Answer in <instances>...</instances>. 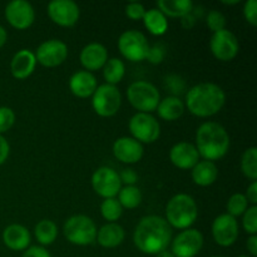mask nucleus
I'll use <instances>...</instances> for the list:
<instances>
[{
    "label": "nucleus",
    "mask_w": 257,
    "mask_h": 257,
    "mask_svg": "<svg viewBox=\"0 0 257 257\" xmlns=\"http://www.w3.org/2000/svg\"><path fill=\"white\" fill-rule=\"evenodd\" d=\"M173 238L172 227L165 217L157 215L145 216L137 223L133 232V243L147 255H157L166 251Z\"/></svg>",
    "instance_id": "f257e3e1"
},
{
    "label": "nucleus",
    "mask_w": 257,
    "mask_h": 257,
    "mask_svg": "<svg viewBox=\"0 0 257 257\" xmlns=\"http://www.w3.org/2000/svg\"><path fill=\"white\" fill-rule=\"evenodd\" d=\"M225 103V90L211 82L198 83L191 87L185 98V107L191 114L198 118H208L217 114Z\"/></svg>",
    "instance_id": "f03ea898"
},
{
    "label": "nucleus",
    "mask_w": 257,
    "mask_h": 257,
    "mask_svg": "<svg viewBox=\"0 0 257 257\" xmlns=\"http://www.w3.org/2000/svg\"><path fill=\"white\" fill-rule=\"evenodd\" d=\"M230 135L222 124L217 122L202 123L196 131V148L200 157L205 161L221 160L230 150Z\"/></svg>",
    "instance_id": "7ed1b4c3"
},
{
    "label": "nucleus",
    "mask_w": 257,
    "mask_h": 257,
    "mask_svg": "<svg viewBox=\"0 0 257 257\" xmlns=\"http://www.w3.org/2000/svg\"><path fill=\"white\" fill-rule=\"evenodd\" d=\"M166 217L168 225L177 230H187L198 217V207L195 198L187 193H177L166 205Z\"/></svg>",
    "instance_id": "20e7f679"
},
{
    "label": "nucleus",
    "mask_w": 257,
    "mask_h": 257,
    "mask_svg": "<svg viewBox=\"0 0 257 257\" xmlns=\"http://www.w3.org/2000/svg\"><path fill=\"white\" fill-rule=\"evenodd\" d=\"M97 225L85 215L70 216L63 225V235L70 243L77 246L92 245L97 238Z\"/></svg>",
    "instance_id": "39448f33"
},
{
    "label": "nucleus",
    "mask_w": 257,
    "mask_h": 257,
    "mask_svg": "<svg viewBox=\"0 0 257 257\" xmlns=\"http://www.w3.org/2000/svg\"><path fill=\"white\" fill-rule=\"evenodd\" d=\"M127 99L140 113H152L157 109L161 94L157 87L147 80H136L127 89Z\"/></svg>",
    "instance_id": "423d86ee"
},
{
    "label": "nucleus",
    "mask_w": 257,
    "mask_h": 257,
    "mask_svg": "<svg viewBox=\"0 0 257 257\" xmlns=\"http://www.w3.org/2000/svg\"><path fill=\"white\" fill-rule=\"evenodd\" d=\"M122 105V94L117 85L104 84L98 85L92 95L93 110L99 117L109 118L117 114Z\"/></svg>",
    "instance_id": "0eeeda50"
},
{
    "label": "nucleus",
    "mask_w": 257,
    "mask_h": 257,
    "mask_svg": "<svg viewBox=\"0 0 257 257\" xmlns=\"http://www.w3.org/2000/svg\"><path fill=\"white\" fill-rule=\"evenodd\" d=\"M132 138L138 141L142 145H151L155 143L161 136V124L155 115L150 113L137 112L131 117L128 122Z\"/></svg>",
    "instance_id": "6e6552de"
},
{
    "label": "nucleus",
    "mask_w": 257,
    "mask_h": 257,
    "mask_svg": "<svg viewBox=\"0 0 257 257\" xmlns=\"http://www.w3.org/2000/svg\"><path fill=\"white\" fill-rule=\"evenodd\" d=\"M150 43L147 38L140 30H125L119 35L118 39V50L123 58L133 63L146 60Z\"/></svg>",
    "instance_id": "1a4fd4ad"
},
{
    "label": "nucleus",
    "mask_w": 257,
    "mask_h": 257,
    "mask_svg": "<svg viewBox=\"0 0 257 257\" xmlns=\"http://www.w3.org/2000/svg\"><path fill=\"white\" fill-rule=\"evenodd\" d=\"M203 241V235L200 230H182L171 241V252L175 257H195L202 250Z\"/></svg>",
    "instance_id": "9d476101"
},
{
    "label": "nucleus",
    "mask_w": 257,
    "mask_h": 257,
    "mask_svg": "<svg viewBox=\"0 0 257 257\" xmlns=\"http://www.w3.org/2000/svg\"><path fill=\"white\" fill-rule=\"evenodd\" d=\"M210 50L220 62H231L240 52V42L231 30L223 29L212 34L210 39Z\"/></svg>",
    "instance_id": "9b49d317"
},
{
    "label": "nucleus",
    "mask_w": 257,
    "mask_h": 257,
    "mask_svg": "<svg viewBox=\"0 0 257 257\" xmlns=\"http://www.w3.org/2000/svg\"><path fill=\"white\" fill-rule=\"evenodd\" d=\"M90 181H92L93 191L103 200L117 197L118 192L122 188L119 173L107 166H103V167L95 170Z\"/></svg>",
    "instance_id": "f8f14e48"
},
{
    "label": "nucleus",
    "mask_w": 257,
    "mask_h": 257,
    "mask_svg": "<svg viewBox=\"0 0 257 257\" xmlns=\"http://www.w3.org/2000/svg\"><path fill=\"white\" fill-rule=\"evenodd\" d=\"M213 241L221 247H230L237 241L240 235V227H238L237 218L232 217L228 213L218 215L213 220L211 226Z\"/></svg>",
    "instance_id": "ddd939ff"
},
{
    "label": "nucleus",
    "mask_w": 257,
    "mask_h": 257,
    "mask_svg": "<svg viewBox=\"0 0 257 257\" xmlns=\"http://www.w3.org/2000/svg\"><path fill=\"white\" fill-rule=\"evenodd\" d=\"M47 13L54 24L63 28L74 27L80 18L79 5L73 0H52Z\"/></svg>",
    "instance_id": "4468645a"
},
{
    "label": "nucleus",
    "mask_w": 257,
    "mask_h": 257,
    "mask_svg": "<svg viewBox=\"0 0 257 257\" xmlns=\"http://www.w3.org/2000/svg\"><path fill=\"white\" fill-rule=\"evenodd\" d=\"M37 63L45 68H55L67 60L68 45L60 39H49L43 42L34 52Z\"/></svg>",
    "instance_id": "2eb2a0df"
},
{
    "label": "nucleus",
    "mask_w": 257,
    "mask_h": 257,
    "mask_svg": "<svg viewBox=\"0 0 257 257\" xmlns=\"http://www.w3.org/2000/svg\"><path fill=\"white\" fill-rule=\"evenodd\" d=\"M7 22L18 30H25L34 24L35 10L27 0H13L5 7Z\"/></svg>",
    "instance_id": "dca6fc26"
},
{
    "label": "nucleus",
    "mask_w": 257,
    "mask_h": 257,
    "mask_svg": "<svg viewBox=\"0 0 257 257\" xmlns=\"http://www.w3.org/2000/svg\"><path fill=\"white\" fill-rule=\"evenodd\" d=\"M113 155L125 165H135L138 163L143 157L145 148L142 143L136 141L132 137H119L113 143Z\"/></svg>",
    "instance_id": "f3484780"
},
{
    "label": "nucleus",
    "mask_w": 257,
    "mask_h": 257,
    "mask_svg": "<svg viewBox=\"0 0 257 257\" xmlns=\"http://www.w3.org/2000/svg\"><path fill=\"white\" fill-rule=\"evenodd\" d=\"M200 155L193 143L178 142L170 150V161L175 167L183 171H191L198 162Z\"/></svg>",
    "instance_id": "a211bd4d"
},
{
    "label": "nucleus",
    "mask_w": 257,
    "mask_h": 257,
    "mask_svg": "<svg viewBox=\"0 0 257 257\" xmlns=\"http://www.w3.org/2000/svg\"><path fill=\"white\" fill-rule=\"evenodd\" d=\"M79 60L87 72L93 73L100 70L108 60V49L102 43H89L80 50Z\"/></svg>",
    "instance_id": "6ab92c4d"
},
{
    "label": "nucleus",
    "mask_w": 257,
    "mask_h": 257,
    "mask_svg": "<svg viewBox=\"0 0 257 257\" xmlns=\"http://www.w3.org/2000/svg\"><path fill=\"white\" fill-rule=\"evenodd\" d=\"M37 67V58L33 50L20 49L13 55L10 62V72L15 79H27L34 73Z\"/></svg>",
    "instance_id": "aec40b11"
},
{
    "label": "nucleus",
    "mask_w": 257,
    "mask_h": 257,
    "mask_svg": "<svg viewBox=\"0 0 257 257\" xmlns=\"http://www.w3.org/2000/svg\"><path fill=\"white\" fill-rule=\"evenodd\" d=\"M3 242L13 251H25L32 242V235L25 226L12 223L3 231Z\"/></svg>",
    "instance_id": "412c9836"
},
{
    "label": "nucleus",
    "mask_w": 257,
    "mask_h": 257,
    "mask_svg": "<svg viewBox=\"0 0 257 257\" xmlns=\"http://www.w3.org/2000/svg\"><path fill=\"white\" fill-rule=\"evenodd\" d=\"M97 87V78L93 73L87 72V70H78L69 79L70 92L78 98L92 97Z\"/></svg>",
    "instance_id": "4be33fe9"
},
{
    "label": "nucleus",
    "mask_w": 257,
    "mask_h": 257,
    "mask_svg": "<svg viewBox=\"0 0 257 257\" xmlns=\"http://www.w3.org/2000/svg\"><path fill=\"white\" fill-rule=\"evenodd\" d=\"M124 228L117 222H107L97 231V241L102 247L114 248L122 245L124 241Z\"/></svg>",
    "instance_id": "5701e85b"
},
{
    "label": "nucleus",
    "mask_w": 257,
    "mask_h": 257,
    "mask_svg": "<svg viewBox=\"0 0 257 257\" xmlns=\"http://www.w3.org/2000/svg\"><path fill=\"white\" fill-rule=\"evenodd\" d=\"M185 110V102L180 97H177V95H168V97L160 100L156 112H157L158 117L161 119L167 120V122H173V120H177L178 118L182 117Z\"/></svg>",
    "instance_id": "b1692460"
},
{
    "label": "nucleus",
    "mask_w": 257,
    "mask_h": 257,
    "mask_svg": "<svg viewBox=\"0 0 257 257\" xmlns=\"http://www.w3.org/2000/svg\"><path fill=\"white\" fill-rule=\"evenodd\" d=\"M191 177L195 185L208 187L217 181L218 168L215 162L202 160L191 170Z\"/></svg>",
    "instance_id": "393cba45"
},
{
    "label": "nucleus",
    "mask_w": 257,
    "mask_h": 257,
    "mask_svg": "<svg viewBox=\"0 0 257 257\" xmlns=\"http://www.w3.org/2000/svg\"><path fill=\"white\" fill-rule=\"evenodd\" d=\"M157 9L166 18H182L193 12V3L191 0H158Z\"/></svg>",
    "instance_id": "a878e982"
},
{
    "label": "nucleus",
    "mask_w": 257,
    "mask_h": 257,
    "mask_svg": "<svg viewBox=\"0 0 257 257\" xmlns=\"http://www.w3.org/2000/svg\"><path fill=\"white\" fill-rule=\"evenodd\" d=\"M146 29L156 37H162L168 30V20L157 8L146 10V14L142 19Z\"/></svg>",
    "instance_id": "bb28decb"
},
{
    "label": "nucleus",
    "mask_w": 257,
    "mask_h": 257,
    "mask_svg": "<svg viewBox=\"0 0 257 257\" xmlns=\"http://www.w3.org/2000/svg\"><path fill=\"white\" fill-rule=\"evenodd\" d=\"M58 233H59V230H58L57 223L48 218L40 220L34 227L35 238L39 242V246H43V247L54 243L58 237Z\"/></svg>",
    "instance_id": "cd10ccee"
},
{
    "label": "nucleus",
    "mask_w": 257,
    "mask_h": 257,
    "mask_svg": "<svg viewBox=\"0 0 257 257\" xmlns=\"http://www.w3.org/2000/svg\"><path fill=\"white\" fill-rule=\"evenodd\" d=\"M103 78L105 83L110 85H117L124 78L125 65L123 60L119 58H108L107 63L102 68Z\"/></svg>",
    "instance_id": "c85d7f7f"
},
{
    "label": "nucleus",
    "mask_w": 257,
    "mask_h": 257,
    "mask_svg": "<svg viewBox=\"0 0 257 257\" xmlns=\"http://www.w3.org/2000/svg\"><path fill=\"white\" fill-rule=\"evenodd\" d=\"M115 198H117L118 202L120 203L123 210H124V208H127V210H133V208H137L138 206L142 203L143 196L137 186H123Z\"/></svg>",
    "instance_id": "c756f323"
},
{
    "label": "nucleus",
    "mask_w": 257,
    "mask_h": 257,
    "mask_svg": "<svg viewBox=\"0 0 257 257\" xmlns=\"http://www.w3.org/2000/svg\"><path fill=\"white\" fill-rule=\"evenodd\" d=\"M241 172L251 181L257 180V148L248 147L241 156Z\"/></svg>",
    "instance_id": "7c9ffc66"
},
{
    "label": "nucleus",
    "mask_w": 257,
    "mask_h": 257,
    "mask_svg": "<svg viewBox=\"0 0 257 257\" xmlns=\"http://www.w3.org/2000/svg\"><path fill=\"white\" fill-rule=\"evenodd\" d=\"M123 207L117 198H105L100 203V215L107 222H117L122 217Z\"/></svg>",
    "instance_id": "2f4dec72"
},
{
    "label": "nucleus",
    "mask_w": 257,
    "mask_h": 257,
    "mask_svg": "<svg viewBox=\"0 0 257 257\" xmlns=\"http://www.w3.org/2000/svg\"><path fill=\"white\" fill-rule=\"evenodd\" d=\"M248 208V202L245 197V193H233L230 198H228L227 203H226V210L230 216L237 218L245 213V211Z\"/></svg>",
    "instance_id": "473e14b6"
},
{
    "label": "nucleus",
    "mask_w": 257,
    "mask_h": 257,
    "mask_svg": "<svg viewBox=\"0 0 257 257\" xmlns=\"http://www.w3.org/2000/svg\"><path fill=\"white\" fill-rule=\"evenodd\" d=\"M206 24L208 29L213 33L221 32L226 29V17L220 12V10H210L206 17Z\"/></svg>",
    "instance_id": "72a5a7b5"
},
{
    "label": "nucleus",
    "mask_w": 257,
    "mask_h": 257,
    "mask_svg": "<svg viewBox=\"0 0 257 257\" xmlns=\"http://www.w3.org/2000/svg\"><path fill=\"white\" fill-rule=\"evenodd\" d=\"M242 227L250 236L257 235V206H248L242 215Z\"/></svg>",
    "instance_id": "f704fd0d"
},
{
    "label": "nucleus",
    "mask_w": 257,
    "mask_h": 257,
    "mask_svg": "<svg viewBox=\"0 0 257 257\" xmlns=\"http://www.w3.org/2000/svg\"><path fill=\"white\" fill-rule=\"evenodd\" d=\"M15 119L17 117L12 108L0 107V135L8 132L14 125Z\"/></svg>",
    "instance_id": "c9c22d12"
},
{
    "label": "nucleus",
    "mask_w": 257,
    "mask_h": 257,
    "mask_svg": "<svg viewBox=\"0 0 257 257\" xmlns=\"http://www.w3.org/2000/svg\"><path fill=\"white\" fill-rule=\"evenodd\" d=\"M124 12L127 18H130L131 20H135V22H138V20H142L143 17H145L146 8L142 3L132 2L125 5Z\"/></svg>",
    "instance_id": "e433bc0d"
},
{
    "label": "nucleus",
    "mask_w": 257,
    "mask_h": 257,
    "mask_svg": "<svg viewBox=\"0 0 257 257\" xmlns=\"http://www.w3.org/2000/svg\"><path fill=\"white\" fill-rule=\"evenodd\" d=\"M243 18L252 27L257 25V0H247L243 4Z\"/></svg>",
    "instance_id": "4c0bfd02"
},
{
    "label": "nucleus",
    "mask_w": 257,
    "mask_h": 257,
    "mask_svg": "<svg viewBox=\"0 0 257 257\" xmlns=\"http://www.w3.org/2000/svg\"><path fill=\"white\" fill-rule=\"evenodd\" d=\"M163 59H165V49L161 45L150 47L147 57H146L147 62H150L151 64H160V63H162Z\"/></svg>",
    "instance_id": "58836bf2"
},
{
    "label": "nucleus",
    "mask_w": 257,
    "mask_h": 257,
    "mask_svg": "<svg viewBox=\"0 0 257 257\" xmlns=\"http://www.w3.org/2000/svg\"><path fill=\"white\" fill-rule=\"evenodd\" d=\"M120 182L124 183V186H136L138 181V175L133 168H124L119 173Z\"/></svg>",
    "instance_id": "ea45409f"
},
{
    "label": "nucleus",
    "mask_w": 257,
    "mask_h": 257,
    "mask_svg": "<svg viewBox=\"0 0 257 257\" xmlns=\"http://www.w3.org/2000/svg\"><path fill=\"white\" fill-rule=\"evenodd\" d=\"M22 257H52V255L43 246H29Z\"/></svg>",
    "instance_id": "a19ab883"
},
{
    "label": "nucleus",
    "mask_w": 257,
    "mask_h": 257,
    "mask_svg": "<svg viewBox=\"0 0 257 257\" xmlns=\"http://www.w3.org/2000/svg\"><path fill=\"white\" fill-rule=\"evenodd\" d=\"M166 83H167L168 88H170L172 93H181L183 87H185L182 78L177 77V75H170L168 78H166Z\"/></svg>",
    "instance_id": "79ce46f5"
},
{
    "label": "nucleus",
    "mask_w": 257,
    "mask_h": 257,
    "mask_svg": "<svg viewBox=\"0 0 257 257\" xmlns=\"http://www.w3.org/2000/svg\"><path fill=\"white\" fill-rule=\"evenodd\" d=\"M10 153V146L9 142L5 140L4 136L0 135V166L4 165L7 162L8 157H9Z\"/></svg>",
    "instance_id": "37998d69"
},
{
    "label": "nucleus",
    "mask_w": 257,
    "mask_h": 257,
    "mask_svg": "<svg viewBox=\"0 0 257 257\" xmlns=\"http://www.w3.org/2000/svg\"><path fill=\"white\" fill-rule=\"evenodd\" d=\"M245 197L247 200L248 205L251 206L257 205V181H252L251 185L247 187V191L245 193Z\"/></svg>",
    "instance_id": "c03bdc74"
},
{
    "label": "nucleus",
    "mask_w": 257,
    "mask_h": 257,
    "mask_svg": "<svg viewBox=\"0 0 257 257\" xmlns=\"http://www.w3.org/2000/svg\"><path fill=\"white\" fill-rule=\"evenodd\" d=\"M196 24V15L193 13H190V14L185 15V17L181 18V25H182L183 29L190 30L195 27Z\"/></svg>",
    "instance_id": "a18cd8bd"
},
{
    "label": "nucleus",
    "mask_w": 257,
    "mask_h": 257,
    "mask_svg": "<svg viewBox=\"0 0 257 257\" xmlns=\"http://www.w3.org/2000/svg\"><path fill=\"white\" fill-rule=\"evenodd\" d=\"M246 247H247V251L251 256H257V235L248 236L247 241H246Z\"/></svg>",
    "instance_id": "49530a36"
},
{
    "label": "nucleus",
    "mask_w": 257,
    "mask_h": 257,
    "mask_svg": "<svg viewBox=\"0 0 257 257\" xmlns=\"http://www.w3.org/2000/svg\"><path fill=\"white\" fill-rule=\"evenodd\" d=\"M7 42H8V33L7 30H5V28L0 25V48L4 47V45L7 44Z\"/></svg>",
    "instance_id": "de8ad7c7"
},
{
    "label": "nucleus",
    "mask_w": 257,
    "mask_h": 257,
    "mask_svg": "<svg viewBox=\"0 0 257 257\" xmlns=\"http://www.w3.org/2000/svg\"><path fill=\"white\" fill-rule=\"evenodd\" d=\"M156 257H175V256H173V253L171 252V251L166 250V251H162V252L157 253Z\"/></svg>",
    "instance_id": "09e8293b"
},
{
    "label": "nucleus",
    "mask_w": 257,
    "mask_h": 257,
    "mask_svg": "<svg viewBox=\"0 0 257 257\" xmlns=\"http://www.w3.org/2000/svg\"><path fill=\"white\" fill-rule=\"evenodd\" d=\"M222 4H225V5H236V4H238V3H240V0H222Z\"/></svg>",
    "instance_id": "8fccbe9b"
},
{
    "label": "nucleus",
    "mask_w": 257,
    "mask_h": 257,
    "mask_svg": "<svg viewBox=\"0 0 257 257\" xmlns=\"http://www.w3.org/2000/svg\"><path fill=\"white\" fill-rule=\"evenodd\" d=\"M237 257H250V256H247V255H240V256H237Z\"/></svg>",
    "instance_id": "3c124183"
},
{
    "label": "nucleus",
    "mask_w": 257,
    "mask_h": 257,
    "mask_svg": "<svg viewBox=\"0 0 257 257\" xmlns=\"http://www.w3.org/2000/svg\"><path fill=\"white\" fill-rule=\"evenodd\" d=\"M211 257H225V256H211Z\"/></svg>",
    "instance_id": "603ef678"
}]
</instances>
